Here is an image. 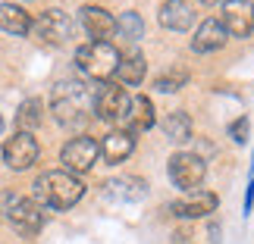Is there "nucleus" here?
<instances>
[{
  "label": "nucleus",
  "mask_w": 254,
  "mask_h": 244,
  "mask_svg": "<svg viewBox=\"0 0 254 244\" xmlns=\"http://www.w3.org/2000/svg\"><path fill=\"white\" fill-rule=\"evenodd\" d=\"M51 113L60 125H82L94 113V91L79 79H63L51 91Z\"/></svg>",
  "instance_id": "nucleus-1"
},
{
  "label": "nucleus",
  "mask_w": 254,
  "mask_h": 244,
  "mask_svg": "<svg viewBox=\"0 0 254 244\" xmlns=\"http://www.w3.org/2000/svg\"><path fill=\"white\" fill-rule=\"evenodd\" d=\"M35 200L41 207H51V210H69L82 200L85 194V185L79 175L66 172V169H51V172H41L35 179Z\"/></svg>",
  "instance_id": "nucleus-2"
},
{
  "label": "nucleus",
  "mask_w": 254,
  "mask_h": 244,
  "mask_svg": "<svg viewBox=\"0 0 254 244\" xmlns=\"http://www.w3.org/2000/svg\"><path fill=\"white\" fill-rule=\"evenodd\" d=\"M123 53L116 50L110 41H88L75 50V66L94 82H107L116 75V66H120Z\"/></svg>",
  "instance_id": "nucleus-3"
},
{
  "label": "nucleus",
  "mask_w": 254,
  "mask_h": 244,
  "mask_svg": "<svg viewBox=\"0 0 254 244\" xmlns=\"http://www.w3.org/2000/svg\"><path fill=\"white\" fill-rule=\"evenodd\" d=\"M3 210H6V219L22 232V235H38L44 229V207L38 203L35 197H22V194H3Z\"/></svg>",
  "instance_id": "nucleus-4"
},
{
  "label": "nucleus",
  "mask_w": 254,
  "mask_h": 244,
  "mask_svg": "<svg viewBox=\"0 0 254 244\" xmlns=\"http://www.w3.org/2000/svg\"><path fill=\"white\" fill-rule=\"evenodd\" d=\"M204 175H207V163H204L201 153L194 150H179L170 157V179L176 188L182 191H198Z\"/></svg>",
  "instance_id": "nucleus-5"
},
{
  "label": "nucleus",
  "mask_w": 254,
  "mask_h": 244,
  "mask_svg": "<svg viewBox=\"0 0 254 244\" xmlns=\"http://www.w3.org/2000/svg\"><path fill=\"white\" fill-rule=\"evenodd\" d=\"M72 28L75 25H72L69 13H63V9H44L38 19H32V32L28 35H35L38 41H44L51 47H60L72 38Z\"/></svg>",
  "instance_id": "nucleus-6"
},
{
  "label": "nucleus",
  "mask_w": 254,
  "mask_h": 244,
  "mask_svg": "<svg viewBox=\"0 0 254 244\" xmlns=\"http://www.w3.org/2000/svg\"><path fill=\"white\" fill-rule=\"evenodd\" d=\"M38 153H41V147H38V141H35L32 132H16L13 138L3 141V163L13 172L32 169V166L38 163Z\"/></svg>",
  "instance_id": "nucleus-7"
},
{
  "label": "nucleus",
  "mask_w": 254,
  "mask_h": 244,
  "mask_svg": "<svg viewBox=\"0 0 254 244\" xmlns=\"http://www.w3.org/2000/svg\"><path fill=\"white\" fill-rule=\"evenodd\" d=\"M97 157H101V150H97V141L88 138V135H79V138L66 141L63 150H60V163L66 172L79 175V172H88L91 166L97 163Z\"/></svg>",
  "instance_id": "nucleus-8"
},
{
  "label": "nucleus",
  "mask_w": 254,
  "mask_h": 244,
  "mask_svg": "<svg viewBox=\"0 0 254 244\" xmlns=\"http://www.w3.org/2000/svg\"><path fill=\"white\" fill-rule=\"evenodd\" d=\"M129 100L132 97L126 94V88L110 82L94 94V116L104 119V122H123L126 113H129Z\"/></svg>",
  "instance_id": "nucleus-9"
},
{
  "label": "nucleus",
  "mask_w": 254,
  "mask_h": 244,
  "mask_svg": "<svg viewBox=\"0 0 254 244\" xmlns=\"http://www.w3.org/2000/svg\"><path fill=\"white\" fill-rule=\"evenodd\" d=\"M220 207V197L213 191H185L179 200H173L170 203V210L176 213L179 219H204V216H210V213H217Z\"/></svg>",
  "instance_id": "nucleus-10"
},
{
  "label": "nucleus",
  "mask_w": 254,
  "mask_h": 244,
  "mask_svg": "<svg viewBox=\"0 0 254 244\" xmlns=\"http://www.w3.org/2000/svg\"><path fill=\"white\" fill-rule=\"evenodd\" d=\"M220 22L226 28V35L248 38L254 32V0H229V3H223Z\"/></svg>",
  "instance_id": "nucleus-11"
},
{
  "label": "nucleus",
  "mask_w": 254,
  "mask_h": 244,
  "mask_svg": "<svg viewBox=\"0 0 254 244\" xmlns=\"http://www.w3.org/2000/svg\"><path fill=\"white\" fill-rule=\"evenodd\" d=\"M79 22L91 41H107L110 35H116V19L97 3H85L79 9Z\"/></svg>",
  "instance_id": "nucleus-12"
},
{
  "label": "nucleus",
  "mask_w": 254,
  "mask_h": 244,
  "mask_svg": "<svg viewBox=\"0 0 254 244\" xmlns=\"http://www.w3.org/2000/svg\"><path fill=\"white\" fill-rule=\"evenodd\" d=\"M104 194L107 200H116V203H138L148 194V182L138 179V175H116V179L104 182Z\"/></svg>",
  "instance_id": "nucleus-13"
},
{
  "label": "nucleus",
  "mask_w": 254,
  "mask_h": 244,
  "mask_svg": "<svg viewBox=\"0 0 254 244\" xmlns=\"http://www.w3.org/2000/svg\"><path fill=\"white\" fill-rule=\"evenodd\" d=\"M229 41V35H226V28H223L220 19H204V22L198 25V32L191 35V50L194 53H213V50H223Z\"/></svg>",
  "instance_id": "nucleus-14"
},
{
  "label": "nucleus",
  "mask_w": 254,
  "mask_h": 244,
  "mask_svg": "<svg viewBox=\"0 0 254 244\" xmlns=\"http://www.w3.org/2000/svg\"><path fill=\"white\" fill-rule=\"evenodd\" d=\"M97 150H101V157H104V163H123L129 153L135 150V138L126 129H116V132H110V135H104L101 138V144H97Z\"/></svg>",
  "instance_id": "nucleus-15"
},
{
  "label": "nucleus",
  "mask_w": 254,
  "mask_h": 244,
  "mask_svg": "<svg viewBox=\"0 0 254 244\" xmlns=\"http://www.w3.org/2000/svg\"><path fill=\"white\" fill-rule=\"evenodd\" d=\"M194 22V13L185 0H167L160 6V25L170 28V32H189Z\"/></svg>",
  "instance_id": "nucleus-16"
},
{
  "label": "nucleus",
  "mask_w": 254,
  "mask_h": 244,
  "mask_svg": "<svg viewBox=\"0 0 254 244\" xmlns=\"http://www.w3.org/2000/svg\"><path fill=\"white\" fill-rule=\"evenodd\" d=\"M154 103H151V97H144V94H138V97H132L129 100V113H126V125H129V135L132 132H148L151 125H154Z\"/></svg>",
  "instance_id": "nucleus-17"
},
{
  "label": "nucleus",
  "mask_w": 254,
  "mask_h": 244,
  "mask_svg": "<svg viewBox=\"0 0 254 244\" xmlns=\"http://www.w3.org/2000/svg\"><path fill=\"white\" fill-rule=\"evenodd\" d=\"M0 28H3L6 35L22 38V35L32 32V16L19 3H0Z\"/></svg>",
  "instance_id": "nucleus-18"
},
{
  "label": "nucleus",
  "mask_w": 254,
  "mask_h": 244,
  "mask_svg": "<svg viewBox=\"0 0 254 244\" xmlns=\"http://www.w3.org/2000/svg\"><path fill=\"white\" fill-rule=\"evenodd\" d=\"M144 75H148V60H144L141 53L123 56L120 66H116V79H120L123 85H141Z\"/></svg>",
  "instance_id": "nucleus-19"
},
{
  "label": "nucleus",
  "mask_w": 254,
  "mask_h": 244,
  "mask_svg": "<svg viewBox=\"0 0 254 244\" xmlns=\"http://www.w3.org/2000/svg\"><path fill=\"white\" fill-rule=\"evenodd\" d=\"M163 132H167V138L182 144V141H191L194 135V125H191V116L185 110H173L167 119H163Z\"/></svg>",
  "instance_id": "nucleus-20"
},
{
  "label": "nucleus",
  "mask_w": 254,
  "mask_h": 244,
  "mask_svg": "<svg viewBox=\"0 0 254 244\" xmlns=\"http://www.w3.org/2000/svg\"><path fill=\"white\" fill-rule=\"evenodd\" d=\"M41 119H44V103L38 100V97H28V100L19 103V110H16L19 132H35L38 125H41Z\"/></svg>",
  "instance_id": "nucleus-21"
},
{
  "label": "nucleus",
  "mask_w": 254,
  "mask_h": 244,
  "mask_svg": "<svg viewBox=\"0 0 254 244\" xmlns=\"http://www.w3.org/2000/svg\"><path fill=\"white\" fill-rule=\"evenodd\" d=\"M116 32H120L126 41H138L144 35V19L135 13V9H126V13H120V19H116Z\"/></svg>",
  "instance_id": "nucleus-22"
},
{
  "label": "nucleus",
  "mask_w": 254,
  "mask_h": 244,
  "mask_svg": "<svg viewBox=\"0 0 254 244\" xmlns=\"http://www.w3.org/2000/svg\"><path fill=\"white\" fill-rule=\"evenodd\" d=\"M185 82H189V72H185V69H170V72L157 75L154 88H157L160 94H176L179 88H185Z\"/></svg>",
  "instance_id": "nucleus-23"
},
{
  "label": "nucleus",
  "mask_w": 254,
  "mask_h": 244,
  "mask_svg": "<svg viewBox=\"0 0 254 244\" xmlns=\"http://www.w3.org/2000/svg\"><path fill=\"white\" fill-rule=\"evenodd\" d=\"M229 138L232 141H248V119H245V116L229 125Z\"/></svg>",
  "instance_id": "nucleus-24"
},
{
  "label": "nucleus",
  "mask_w": 254,
  "mask_h": 244,
  "mask_svg": "<svg viewBox=\"0 0 254 244\" xmlns=\"http://www.w3.org/2000/svg\"><path fill=\"white\" fill-rule=\"evenodd\" d=\"M210 241H213V244L220 241V226H210Z\"/></svg>",
  "instance_id": "nucleus-25"
},
{
  "label": "nucleus",
  "mask_w": 254,
  "mask_h": 244,
  "mask_svg": "<svg viewBox=\"0 0 254 244\" xmlns=\"http://www.w3.org/2000/svg\"><path fill=\"white\" fill-rule=\"evenodd\" d=\"M204 6H223V3H229V0H201Z\"/></svg>",
  "instance_id": "nucleus-26"
},
{
  "label": "nucleus",
  "mask_w": 254,
  "mask_h": 244,
  "mask_svg": "<svg viewBox=\"0 0 254 244\" xmlns=\"http://www.w3.org/2000/svg\"><path fill=\"white\" fill-rule=\"evenodd\" d=\"M0 132H3V116H0Z\"/></svg>",
  "instance_id": "nucleus-27"
}]
</instances>
